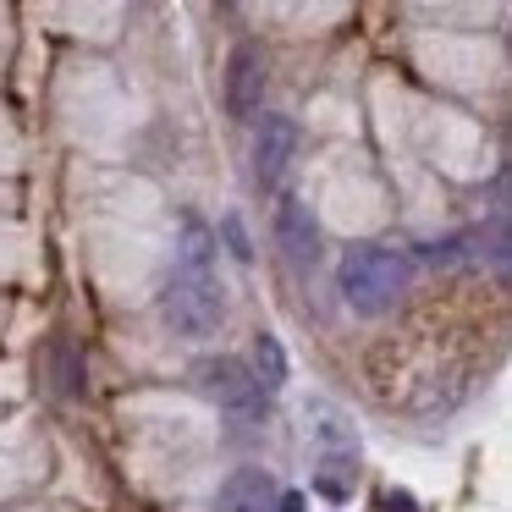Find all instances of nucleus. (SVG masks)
Wrapping results in <instances>:
<instances>
[{"label": "nucleus", "instance_id": "20e7f679", "mask_svg": "<svg viewBox=\"0 0 512 512\" xmlns=\"http://www.w3.org/2000/svg\"><path fill=\"white\" fill-rule=\"evenodd\" d=\"M193 380H199V391L210 402H221V408L259 413V380L243 358H204V364L193 369Z\"/></svg>", "mask_w": 512, "mask_h": 512}, {"label": "nucleus", "instance_id": "7ed1b4c3", "mask_svg": "<svg viewBox=\"0 0 512 512\" xmlns=\"http://www.w3.org/2000/svg\"><path fill=\"white\" fill-rule=\"evenodd\" d=\"M265 83H270L265 45L243 39V45L232 50V61H226V111H232L237 122H254V116L265 111Z\"/></svg>", "mask_w": 512, "mask_h": 512}, {"label": "nucleus", "instance_id": "f03ea898", "mask_svg": "<svg viewBox=\"0 0 512 512\" xmlns=\"http://www.w3.org/2000/svg\"><path fill=\"white\" fill-rule=\"evenodd\" d=\"M160 320L177 336H188V342H204V336L221 331L226 298H221L210 270H177V276L166 281V292H160Z\"/></svg>", "mask_w": 512, "mask_h": 512}, {"label": "nucleus", "instance_id": "9d476101", "mask_svg": "<svg viewBox=\"0 0 512 512\" xmlns=\"http://www.w3.org/2000/svg\"><path fill=\"white\" fill-rule=\"evenodd\" d=\"M276 512H303V496H298V490H287V496L276 501Z\"/></svg>", "mask_w": 512, "mask_h": 512}, {"label": "nucleus", "instance_id": "423d86ee", "mask_svg": "<svg viewBox=\"0 0 512 512\" xmlns=\"http://www.w3.org/2000/svg\"><path fill=\"white\" fill-rule=\"evenodd\" d=\"M276 501L281 490L270 479V468H237L215 490V512H276Z\"/></svg>", "mask_w": 512, "mask_h": 512}, {"label": "nucleus", "instance_id": "6e6552de", "mask_svg": "<svg viewBox=\"0 0 512 512\" xmlns=\"http://www.w3.org/2000/svg\"><path fill=\"white\" fill-rule=\"evenodd\" d=\"M254 358H259V386L265 391L287 386V353H281L276 336H254Z\"/></svg>", "mask_w": 512, "mask_h": 512}, {"label": "nucleus", "instance_id": "f257e3e1", "mask_svg": "<svg viewBox=\"0 0 512 512\" xmlns=\"http://www.w3.org/2000/svg\"><path fill=\"white\" fill-rule=\"evenodd\" d=\"M336 287H342L347 309L358 314H386L391 303L408 292V259L391 254V248H347L342 254V270H336Z\"/></svg>", "mask_w": 512, "mask_h": 512}, {"label": "nucleus", "instance_id": "0eeeda50", "mask_svg": "<svg viewBox=\"0 0 512 512\" xmlns=\"http://www.w3.org/2000/svg\"><path fill=\"white\" fill-rule=\"evenodd\" d=\"M276 243L287 248L292 265H314V259H320V221H314V210L303 199H281V210H276Z\"/></svg>", "mask_w": 512, "mask_h": 512}, {"label": "nucleus", "instance_id": "1a4fd4ad", "mask_svg": "<svg viewBox=\"0 0 512 512\" xmlns=\"http://www.w3.org/2000/svg\"><path fill=\"white\" fill-rule=\"evenodd\" d=\"M226 243H232V254H237V259H248V254H254V248H248V237H243V226H237V221H226Z\"/></svg>", "mask_w": 512, "mask_h": 512}, {"label": "nucleus", "instance_id": "39448f33", "mask_svg": "<svg viewBox=\"0 0 512 512\" xmlns=\"http://www.w3.org/2000/svg\"><path fill=\"white\" fill-rule=\"evenodd\" d=\"M292 155H298V122H292V116H265V122H259V138H254L259 188H276V182L287 177Z\"/></svg>", "mask_w": 512, "mask_h": 512}]
</instances>
